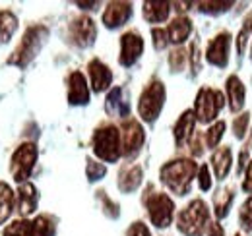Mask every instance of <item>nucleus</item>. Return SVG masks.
Wrapping results in <instances>:
<instances>
[{
	"label": "nucleus",
	"mask_w": 252,
	"mask_h": 236,
	"mask_svg": "<svg viewBox=\"0 0 252 236\" xmlns=\"http://www.w3.org/2000/svg\"><path fill=\"white\" fill-rule=\"evenodd\" d=\"M196 175V163L190 159H177L171 161L167 165H163L161 169V180L163 184H167L169 190H173L179 196L189 194L190 182Z\"/></svg>",
	"instance_id": "nucleus-1"
},
{
	"label": "nucleus",
	"mask_w": 252,
	"mask_h": 236,
	"mask_svg": "<svg viewBox=\"0 0 252 236\" xmlns=\"http://www.w3.org/2000/svg\"><path fill=\"white\" fill-rule=\"evenodd\" d=\"M179 231L187 236H202V233L210 227V211L202 200H194L185 207L179 215Z\"/></svg>",
	"instance_id": "nucleus-2"
},
{
	"label": "nucleus",
	"mask_w": 252,
	"mask_h": 236,
	"mask_svg": "<svg viewBox=\"0 0 252 236\" xmlns=\"http://www.w3.org/2000/svg\"><path fill=\"white\" fill-rule=\"evenodd\" d=\"M47 35H49V31H47V28H43V26H33V28H30V30L26 31L22 43L18 45V49L8 59V64H16L20 68L28 66L35 59V55L39 53V49L45 43Z\"/></svg>",
	"instance_id": "nucleus-3"
},
{
	"label": "nucleus",
	"mask_w": 252,
	"mask_h": 236,
	"mask_svg": "<svg viewBox=\"0 0 252 236\" xmlns=\"http://www.w3.org/2000/svg\"><path fill=\"white\" fill-rule=\"evenodd\" d=\"M94 151L95 155L107 163L119 161L123 153V144H121V132L115 126H103L95 132L94 136Z\"/></svg>",
	"instance_id": "nucleus-4"
},
{
	"label": "nucleus",
	"mask_w": 252,
	"mask_h": 236,
	"mask_svg": "<svg viewBox=\"0 0 252 236\" xmlns=\"http://www.w3.org/2000/svg\"><path fill=\"white\" fill-rule=\"evenodd\" d=\"M163 103H165V86L156 80L144 89V93L140 97L138 113L146 122H154L163 109Z\"/></svg>",
	"instance_id": "nucleus-5"
},
{
	"label": "nucleus",
	"mask_w": 252,
	"mask_h": 236,
	"mask_svg": "<svg viewBox=\"0 0 252 236\" xmlns=\"http://www.w3.org/2000/svg\"><path fill=\"white\" fill-rule=\"evenodd\" d=\"M225 105V99L220 91H214L210 88H202L198 91L196 105H194V115L200 122H212L218 117L221 107Z\"/></svg>",
	"instance_id": "nucleus-6"
},
{
	"label": "nucleus",
	"mask_w": 252,
	"mask_h": 236,
	"mask_svg": "<svg viewBox=\"0 0 252 236\" xmlns=\"http://www.w3.org/2000/svg\"><path fill=\"white\" fill-rule=\"evenodd\" d=\"M35 161H37V148L33 144H24L16 149V153L12 155V165H10L14 180L24 184L32 175Z\"/></svg>",
	"instance_id": "nucleus-7"
},
{
	"label": "nucleus",
	"mask_w": 252,
	"mask_h": 236,
	"mask_svg": "<svg viewBox=\"0 0 252 236\" xmlns=\"http://www.w3.org/2000/svg\"><path fill=\"white\" fill-rule=\"evenodd\" d=\"M146 206H148V213H150V219L152 223L159 227V229H165L171 225L173 221V200L167 196V194H152L148 200H146Z\"/></svg>",
	"instance_id": "nucleus-8"
},
{
	"label": "nucleus",
	"mask_w": 252,
	"mask_h": 236,
	"mask_svg": "<svg viewBox=\"0 0 252 236\" xmlns=\"http://www.w3.org/2000/svg\"><path fill=\"white\" fill-rule=\"evenodd\" d=\"M144 128L140 126V122L136 120H125L123 126H121V144H123V155L126 157H132L136 155L140 148L144 146Z\"/></svg>",
	"instance_id": "nucleus-9"
},
{
	"label": "nucleus",
	"mask_w": 252,
	"mask_h": 236,
	"mask_svg": "<svg viewBox=\"0 0 252 236\" xmlns=\"http://www.w3.org/2000/svg\"><path fill=\"white\" fill-rule=\"evenodd\" d=\"M95 35H97V30H95L94 20L88 16H80L70 24V39L78 47H90L95 41Z\"/></svg>",
	"instance_id": "nucleus-10"
},
{
	"label": "nucleus",
	"mask_w": 252,
	"mask_h": 236,
	"mask_svg": "<svg viewBox=\"0 0 252 236\" xmlns=\"http://www.w3.org/2000/svg\"><path fill=\"white\" fill-rule=\"evenodd\" d=\"M142 51H144V41H142L140 33L128 31L121 37V64L123 66H132L140 59Z\"/></svg>",
	"instance_id": "nucleus-11"
},
{
	"label": "nucleus",
	"mask_w": 252,
	"mask_h": 236,
	"mask_svg": "<svg viewBox=\"0 0 252 236\" xmlns=\"http://www.w3.org/2000/svg\"><path fill=\"white\" fill-rule=\"evenodd\" d=\"M229 43H231L229 33H220L216 39H212L208 45V51H206L208 62L218 68H225L229 62Z\"/></svg>",
	"instance_id": "nucleus-12"
},
{
	"label": "nucleus",
	"mask_w": 252,
	"mask_h": 236,
	"mask_svg": "<svg viewBox=\"0 0 252 236\" xmlns=\"http://www.w3.org/2000/svg\"><path fill=\"white\" fill-rule=\"evenodd\" d=\"M132 16V4L130 2H111L107 6V10L103 12V24L113 30V28H121Z\"/></svg>",
	"instance_id": "nucleus-13"
},
{
	"label": "nucleus",
	"mask_w": 252,
	"mask_h": 236,
	"mask_svg": "<svg viewBox=\"0 0 252 236\" xmlns=\"http://www.w3.org/2000/svg\"><path fill=\"white\" fill-rule=\"evenodd\" d=\"M90 101L88 82L82 72H72L68 78V103L70 105H86Z\"/></svg>",
	"instance_id": "nucleus-14"
},
{
	"label": "nucleus",
	"mask_w": 252,
	"mask_h": 236,
	"mask_svg": "<svg viewBox=\"0 0 252 236\" xmlns=\"http://www.w3.org/2000/svg\"><path fill=\"white\" fill-rule=\"evenodd\" d=\"M37 202H39V196H37L35 186L30 182L20 184V188H18V213L22 217H30L37 209Z\"/></svg>",
	"instance_id": "nucleus-15"
},
{
	"label": "nucleus",
	"mask_w": 252,
	"mask_h": 236,
	"mask_svg": "<svg viewBox=\"0 0 252 236\" xmlns=\"http://www.w3.org/2000/svg\"><path fill=\"white\" fill-rule=\"evenodd\" d=\"M105 109H107V113L113 115V117H121V118L130 117V103H128V99H126L125 89L123 88L113 89V91L107 95Z\"/></svg>",
	"instance_id": "nucleus-16"
},
{
	"label": "nucleus",
	"mask_w": 252,
	"mask_h": 236,
	"mask_svg": "<svg viewBox=\"0 0 252 236\" xmlns=\"http://www.w3.org/2000/svg\"><path fill=\"white\" fill-rule=\"evenodd\" d=\"M88 70H90L92 86H94V89L97 93H99V91H105V89L111 86L113 74H111V70H109L101 60H92L90 66H88Z\"/></svg>",
	"instance_id": "nucleus-17"
},
{
	"label": "nucleus",
	"mask_w": 252,
	"mask_h": 236,
	"mask_svg": "<svg viewBox=\"0 0 252 236\" xmlns=\"http://www.w3.org/2000/svg\"><path fill=\"white\" fill-rule=\"evenodd\" d=\"M194 124H196V115L192 111L183 113V117L177 120V124H175V142H177L179 148L185 146L189 140H192Z\"/></svg>",
	"instance_id": "nucleus-18"
},
{
	"label": "nucleus",
	"mask_w": 252,
	"mask_h": 236,
	"mask_svg": "<svg viewBox=\"0 0 252 236\" xmlns=\"http://www.w3.org/2000/svg\"><path fill=\"white\" fill-rule=\"evenodd\" d=\"M190 31H192V24H190L189 18H185V16H179V18H175L171 24H169V28H167V37H169V41L171 43H185L187 39H189Z\"/></svg>",
	"instance_id": "nucleus-19"
},
{
	"label": "nucleus",
	"mask_w": 252,
	"mask_h": 236,
	"mask_svg": "<svg viewBox=\"0 0 252 236\" xmlns=\"http://www.w3.org/2000/svg\"><path fill=\"white\" fill-rule=\"evenodd\" d=\"M227 99L231 111H241L245 105V86L237 76H231L227 80Z\"/></svg>",
	"instance_id": "nucleus-20"
},
{
	"label": "nucleus",
	"mask_w": 252,
	"mask_h": 236,
	"mask_svg": "<svg viewBox=\"0 0 252 236\" xmlns=\"http://www.w3.org/2000/svg\"><path fill=\"white\" fill-rule=\"evenodd\" d=\"M171 10L169 2H159V0H152V2H144V18L150 24H161L167 20Z\"/></svg>",
	"instance_id": "nucleus-21"
},
{
	"label": "nucleus",
	"mask_w": 252,
	"mask_h": 236,
	"mask_svg": "<svg viewBox=\"0 0 252 236\" xmlns=\"http://www.w3.org/2000/svg\"><path fill=\"white\" fill-rule=\"evenodd\" d=\"M212 167L216 171V177L223 180L227 177L229 169H231V149L229 148H220L214 151L212 155Z\"/></svg>",
	"instance_id": "nucleus-22"
},
{
	"label": "nucleus",
	"mask_w": 252,
	"mask_h": 236,
	"mask_svg": "<svg viewBox=\"0 0 252 236\" xmlns=\"http://www.w3.org/2000/svg\"><path fill=\"white\" fill-rule=\"evenodd\" d=\"M142 182V169L140 167H128L119 177V188L123 192H132L140 186Z\"/></svg>",
	"instance_id": "nucleus-23"
},
{
	"label": "nucleus",
	"mask_w": 252,
	"mask_h": 236,
	"mask_svg": "<svg viewBox=\"0 0 252 236\" xmlns=\"http://www.w3.org/2000/svg\"><path fill=\"white\" fill-rule=\"evenodd\" d=\"M16 28H18L16 16L12 12H8V10H0V45L10 41V37L14 35Z\"/></svg>",
	"instance_id": "nucleus-24"
},
{
	"label": "nucleus",
	"mask_w": 252,
	"mask_h": 236,
	"mask_svg": "<svg viewBox=\"0 0 252 236\" xmlns=\"http://www.w3.org/2000/svg\"><path fill=\"white\" fill-rule=\"evenodd\" d=\"M14 209V194L8 184L0 182V223H4Z\"/></svg>",
	"instance_id": "nucleus-25"
},
{
	"label": "nucleus",
	"mask_w": 252,
	"mask_h": 236,
	"mask_svg": "<svg viewBox=\"0 0 252 236\" xmlns=\"http://www.w3.org/2000/svg\"><path fill=\"white\" fill-rule=\"evenodd\" d=\"M33 236H55V223L51 217L41 215L35 221H32Z\"/></svg>",
	"instance_id": "nucleus-26"
},
{
	"label": "nucleus",
	"mask_w": 252,
	"mask_h": 236,
	"mask_svg": "<svg viewBox=\"0 0 252 236\" xmlns=\"http://www.w3.org/2000/svg\"><path fill=\"white\" fill-rule=\"evenodd\" d=\"M231 202H233V192H231V190H221L220 194L216 196L214 207H216V215H218L220 219H223V217L229 213Z\"/></svg>",
	"instance_id": "nucleus-27"
},
{
	"label": "nucleus",
	"mask_w": 252,
	"mask_h": 236,
	"mask_svg": "<svg viewBox=\"0 0 252 236\" xmlns=\"http://www.w3.org/2000/svg\"><path fill=\"white\" fill-rule=\"evenodd\" d=\"M2 236H33L32 221L22 219V221H14V223H10V225L6 227V231H4V235Z\"/></svg>",
	"instance_id": "nucleus-28"
},
{
	"label": "nucleus",
	"mask_w": 252,
	"mask_h": 236,
	"mask_svg": "<svg viewBox=\"0 0 252 236\" xmlns=\"http://www.w3.org/2000/svg\"><path fill=\"white\" fill-rule=\"evenodd\" d=\"M223 130H225V122H216V124H212L210 128H208V132H206V146L212 149L216 148L218 144H220V140L223 138Z\"/></svg>",
	"instance_id": "nucleus-29"
},
{
	"label": "nucleus",
	"mask_w": 252,
	"mask_h": 236,
	"mask_svg": "<svg viewBox=\"0 0 252 236\" xmlns=\"http://www.w3.org/2000/svg\"><path fill=\"white\" fill-rule=\"evenodd\" d=\"M196 6H200L202 12H212V14H218V12H225L233 6V2H198Z\"/></svg>",
	"instance_id": "nucleus-30"
},
{
	"label": "nucleus",
	"mask_w": 252,
	"mask_h": 236,
	"mask_svg": "<svg viewBox=\"0 0 252 236\" xmlns=\"http://www.w3.org/2000/svg\"><path fill=\"white\" fill-rule=\"evenodd\" d=\"M86 173H88V178H90V182H95V180L103 178V175H105V167H103L101 163H95V161H92V159H88V165H86Z\"/></svg>",
	"instance_id": "nucleus-31"
},
{
	"label": "nucleus",
	"mask_w": 252,
	"mask_h": 236,
	"mask_svg": "<svg viewBox=\"0 0 252 236\" xmlns=\"http://www.w3.org/2000/svg\"><path fill=\"white\" fill-rule=\"evenodd\" d=\"M249 122H251V117H249V113H245V115H241V117L235 118V124H233V132H235V136L241 140V138H245V134H247V128H249Z\"/></svg>",
	"instance_id": "nucleus-32"
},
{
	"label": "nucleus",
	"mask_w": 252,
	"mask_h": 236,
	"mask_svg": "<svg viewBox=\"0 0 252 236\" xmlns=\"http://www.w3.org/2000/svg\"><path fill=\"white\" fill-rule=\"evenodd\" d=\"M241 223L247 231H252V196L241 207Z\"/></svg>",
	"instance_id": "nucleus-33"
},
{
	"label": "nucleus",
	"mask_w": 252,
	"mask_h": 236,
	"mask_svg": "<svg viewBox=\"0 0 252 236\" xmlns=\"http://www.w3.org/2000/svg\"><path fill=\"white\" fill-rule=\"evenodd\" d=\"M185 60H187V55H185V51L183 49H177V51H173L171 53V57H169V62H171V68L173 70H183V66H185Z\"/></svg>",
	"instance_id": "nucleus-34"
},
{
	"label": "nucleus",
	"mask_w": 252,
	"mask_h": 236,
	"mask_svg": "<svg viewBox=\"0 0 252 236\" xmlns=\"http://www.w3.org/2000/svg\"><path fill=\"white\" fill-rule=\"evenodd\" d=\"M198 184H200V188H202L204 192H208V190L212 188V178H210V169H208V165H202V167H200V171H198Z\"/></svg>",
	"instance_id": "nucleus-35"
},
{
	"label": "nucleus",
	"mask_w": 252,
	"mask_h": 236,
	"mask_svg": "<svg viewBox=\"0 0 252 236\" xmlns=\"http://www.w3.org/2000/svg\"><path fill=\"white\" fill-rule=\"evenodd\" d=\"M152 37H154V45H156V49H158V51L165 49V47H167V43H169L167 31L161 30V28H156V30L152 31Z\"/></svg>",
	"instance_id": "nucleus-36"
},
{
	"label": "nucleus",
	"mask_w": 252,
	"mask_h": 236,
	"mask_svg": "<svg viewBox=\"0 0 252 236\" xmlns=\"http://www.w3.org/2000/svg\"><path fill=\"white\" fill-rule=\"evenodd\" d=\"M126 236H152L150 229L144 225V223H134L128 231H126Z\"/></svg>",
	"instance_id": "nucleus-37"
},
{
	"label": "nucleus",
	"mask_w": 252,
	"mask_h": 236,
	"mask_svg": "<svg viewBox=\"0 0 252 236\" xmlns=\"http://www.w3.org/2000/svg\"><path fill=\"white\" fill-rule=\"evenodd\" d=\"M243 190L252 194V161L249 163V169H247V178H245V182H243Z\"/></svg>",
	"instance_id": "nucleus-38"
},
{
	"label": "nucleus",
	"mask_w": 252,
	"mask_h": 236,
	"mask_svg": "<svg viewBox=\"0 0 252 236\" xmlns=\"http://www.w3.org/2000/svg\"><path fill=\"white\" fill-rule=\"evenodd\" d=\"M208 236H223V227H221L220 223H210Z\"/></svg>",
	"instance_id": "nucleus-39"
},
{
	"label": "nucleus",
	"mask_w": 252,
	"mask_h": 236,
	"mask_svg": "<svg viewBox=\"0 0 252 236\" xmlns=\"http://www.w3.org/2000/svg\"><path fill=\"white\" fill-rule=\"evenodd\" d=\"M190 149H192V153L198 157V155H202V146H200V136H196V138H192L190 140Z\"/></svg>",
	"instance_id": "nucleus-40"
},
{
	"label": "nucleus",
	"mask_w": 252,
	"mask_h": 236,
	"mask_svg": "<svg viewBox=\"0 0 252 236\" xmlns=\"http://www.w3.org/2000/svg\"><path fill=\"white\" fill-rule=\"evenodd\" d=\"M78 6H82L86 10H92V6H97V2H78Z\"/></svg>",
	"instance_id": "nucleus-41"
},
{
	"label": "nucleus",
	"mask_w": 252,
	"mask_h": 236,
	"mask_svg": "<svg viewBox=\"0 0 252 236\" xmlns=\"http://www.w3.org/2000/svg\"><path fill=\"white\" fill-rule=\"evenodd\" d=\"M237 236H241V235H237Z\"/></svg>",
	"instance_id": "nucleus-42"
}]
</instances>
